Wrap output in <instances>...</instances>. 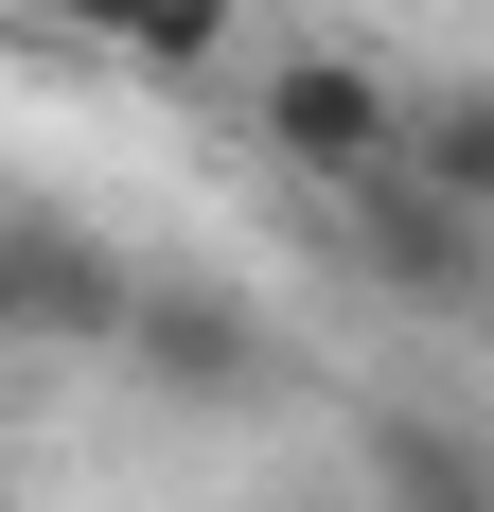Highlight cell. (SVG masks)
Segmentation results:
<instances>
[{
	"instance_id": "1",
	"label": "cell",
	"mask_w": 494,
	"mask_h": 512,
	"mask_svg": "<svg viewBox=\"0 0 494 512\" xmlns=\"http://www.w3.org/2000/svg\"><path fill=\"white\" fill-rule=\"evenodd\" d=\"M247 106H265V159L300 195H353V177L406 159V71H371V53H265Z\"/></svg>"
},
{
	"instance_id": "2",
	"label": "cell",
	"mask_w": 494,
	"mask_h": 512,
	"mask_svg": "<svg viewBox=\"0 0 494 512\" xmlns=\"http://www.w3.org/2000/svg\"><path fill=\"white\" fill-rule=\"evenodd\" d=\"M336 230H353V265H371L389 301H424V318H477V301H494V230H477V212H442L406 159H389V177H353Z\"/></svg>"
},
{
	"instance_id": "3",
	"label": "cell",
	"mask_w": 494,
	"mask_h": 512,
	"mask_svg": "<svg viewBox=\"0 0 494 512\" xmlns=\"http://www.w3.org/2000/svg\"><path fill=\"white\" fill-rule=\"evenodd\" d=\"M106 354L142 371V389H177V407H212V389H265V301L159 265V283H124V336H106Z\"/></svg>"
},
{
	"instance_id": "4",
	"label": "cell",
	"mask_w": 494,
	"mask_h": 512,
	"mask_svg": "<svg viewBox=\"0 0 494 512\" xmlns=\"http://www.w3.org/2000/svg\"><path fill=\"white\" fill-rule=\"evenodd\" d=\"M0 336L106 354V336H124V265H106L89 230H53V212H0Z\"/></svg>"
},
{
	"instance_id": "5",
	"label": "cell",
	"mask_w": 494,
	"mask_h": 512,
	"mask_svg": "<svg viewBox=\"0 0 494 512\" xmlns=\"http://www.w3.org/2000/svg\"><path fill=\"white\" fill-rule=\"evenodd\" d=\"M371 477H389V512H494L477 424H442V407H389V424H371Z\"/></svg>"
},
{
	"instance_id": "6",
	"label": "cell",
	"mask_w": 494,
	"mask_h": 512,
	"mask_svg": "<svg viewBox=\"0 0 494 512\" xmlns=\"http://www.w3.org/2000/svg\"><path fill=\"white\" fill-rule=\"evenodd\" d=\"M406 177L494 230V106H477V89H406Z\"/></svg>"
},
{
	"instance_id": "7",
	"label": "cell",
	"mask_w": 494,
	"mask_h": 512,
	"mask_svg": "<svg viewBox=\"0 0 494 512\" xmlns=\"http://www.w3.org/2000/svg\"><path fill=\"white\" fill-rule=\"evenodd\" d=\"M53 18H71V36H124L142 71H212L247 0H53Z\"/></svg>"
}]
</instances>
